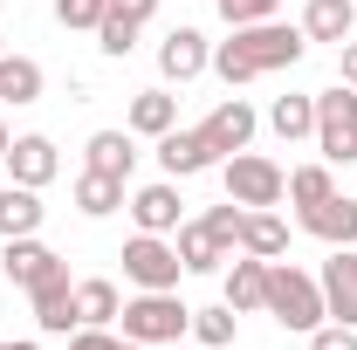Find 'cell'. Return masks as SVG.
<instances>
[{"instance_id":"cell-1","label":"cell","mask_w":357,"mask_h":350,"mask_svg":"<svg viewBox=\"0 0 357 350\" xmlns=\"http://www.w3.org/2000/svg\"><path fill=\"white\" fill-rule=\"evenodd\" d=\"M310 55V35L303 28H282V21H255V28H234V42L213 48V76L227 89L255 83V76H275V69H296Z\"/></svg>"},{"instance_id":"cell-2","label":"cell","mask_w":357,"mask_h":350,"mask_svg":"<svg viewBox=\"0 0 357 350\" xmlns=\"http://www.w3.org/2000/svg\"><path fill=\"white\" fill-rule=\"evenodd\" d=\"M268 316H275L282 330L310 337L316 323H330V309H323V282H316L310 268H296V261H268Z\"/></svg>"},{"instance_id":"cell-3","label":"cell","mask_w":357,"mask_h":350,"mask_svg":"<svg viewBox=\"0 0 357 350\" xmlns=\"http://www.w3.org/2000/svg\"><path fill=\"white\" fill-rule=\"evenodd\" d=\"M117 323H124V337L131 344H178L185 330H192V309L178 303V289H137L131 303L117 309Z\"/></svg>"},{"instance_id":"cell-4","label":"cell","mask_w":357,"mask_h":350,"mask_svg":"<svg viewBox=\"0 0 357 350\" xmlns=\"http://www.w3.org/2000/svg\"><path fill=\"white\" fill-rule=\"evenodd\" d=\"M316 151H323V165H351L357 158V89L351 83L316 89Z\"/></svg>"},{"instance_id":"cell-5","label":"cell","mask_w":357,"mask_h":350,"mask_svg":"<svg viewBox=\"0 0 357 350\" xmlns=\"http://www.w3.org/2000/svg\"><path fill=\"white\" fill-rule=\"evenodd\" d=\"M220 178H227V199H241V206H282L289 199V172L275 158H261V151L220 158Z\"/></svg>"},{"instance_id":"cell-6","label":"cell","mask_w":357,"mask_h":350,"mask_svg":"<svg viewBox=\"0 0 357 350\" xmlns=\"http://www.w3.org/2000/svg\"><path fill=\"white\" fill-rule=\"evenodd\" d=\"M124 275H131L137 289H178V275H185L178 241H165V234H137V241H124Z\"/></svg>"},{"instance_id":"cell-7","label":"cell","mask_w":357,"mask_h":350,"mask_svg":"<svg viewBox=\"0 0 357 350\" xmlns=\"http://www.w3.org/2000/svg\"><path fill=\"white\" fill-rule=\"evenodd\" d=\"M0 275H7L14 289H42V282H55V275H69V261H62L55 248H42L35 234H21V241L0 248Z\"/></svg>"},{"instance_id":"cell-8","label":"cell","mask_w":357,"mask_h":350,"mask_svg":"<svg viewBox=\"0 0 357 350\" xmlns=\"http://www.w3.org/2000/svg\"><path fill=\"white\" fill-rule=\"evenodd\" d=\"M213 69V42L199 35V28H172L165 42H158V76L165 83H192V76H206Z\"/></svg>"},{"instance_id":"cell-9","label":"cell","mask_w":357,"mask_h":350,"mask_svg":"<svg viewBox=\"0 0 357 350\" xmlns=\"http://www.w3.org/2000/svg\"><path fill=\"white\" fill-rule=\"evenodd\" d=\"M0 165H7L14 185H35V192H42L48 178L62 172V151H55V137L28 131V137H14V144H7V158H0Z\"/></svg>"},{"instance_id":"cell-10","label":"cell","mask_w":357,"mask_h":350,"mask_svg":"<svg viewBox=\"0 0 357 350\" xmlns=\"http://www.w3.org/2000/svg\"><path fill=\"white\" fill-rule=\"evenodd\" d=\"M323 309H330V323H351L357 330V248H330V261H323Z\"/></svg>"},{"instance_id":"cell-11","label":"cell","mask_w":357,"mask_h":350,"mask_svg":"<svg viewBox=\"0 0 357 350\" xmlns=\"http://www.w3.org/2000/svg\"><path fill=\"white\" fill-rule=\"evenodd\" d=\"M255 124H261V117H255V103H248V96H227V103H213V117H206L199 131H206V144H213L220 158H234V151H248V144H255Z\"/></svg>"},{"instance_id":"cell-12","label":"cell","mask_w":357,"mask_h":350,"mask_svg":"<svg viewBox=\"0 0 357 350\" xmlns=\"http://www.w3.org/2000/svg\"><path fill=\"white\" fill-rule=\"evenodd\" d=\"M158 165H165V178H192V172H213V165H220V151H213V144H206V131H199V124H192V131H165L158 137Z\"/></svg>"},{"instance_id":"cell-13","label":"cell","mask_w":357,"mask_h":350,"mask_svg":"<svg viewBox=\"0 0 357 350\" xmlns=\"http://www.w3.org/2000/svg\"><path fill=\"white\" fill-rule=\"evenodd\" d=\"M178 178H158V185H137L131 192V220L137 234H178Z\"/></svg>"},{"instance_id":"cell-14","label":"cell","mask_w":357,"mask_h":350,"mask_svg":"<svg viewBox=\"0 0 357 350\" xmlns=\"http://www.w3.org/2000/svg\"><path fill=\"white\" fill-rule=\"evenodd\" d=\"M303 227H310L323 248H357V199H351V192H330L323 206L303 213Z\"/></svg>"},{"instance_id":"cell-15","label":"cell","mask_w":357,"mask_h":350,"mask_svg":"<svg viewBox=\"0 0 357 350\" xmlns=\"http://www.w3.org/2000/svg\"><path fill=\"white\" fill-rule=\"evenodd\" d=\"M351 28H357V0H303V35H310V42L344 48Z\"/></svg>"},{"instance_id":"cell-16","label":"cell","mask_w":357,"mask_h":350,"mask_svg":"<svg viewBox=\"0 0 357 350\" xmlns=\"http://www.w3.org/2000/svg\"><path fill=\"white\" fill-rule=\"evenodd\" d=\"M241 254H261V261H282L289 254V227L275 206H248L241 213Z\"/></svg>"},{"instance_id":"cell-17","label":"cell","mask_w":357,"mask_h":350,"mask_svg":"<svg viewBox=\"0 0 357 350\" xmlns=\"http://www.w3.org/2000/svg\"><path fill=\"white\" fill-rule=\"evenodd\" d=\"M124 185H131V178H110V172H76V185H69V199H76V213L83 220H110L117 213V206H124Z\"/></svg>"},{"instance_id":"cell-18","label":"cell","mask_w":357,"mask_h":350,"mask_svg":"<svg viewBox=\"0 0 357 350\" xmlns=\"http://www.w3.org/2000/svg\"><path fill=\"white\" fill-rule=\"evenodd\" d=\"M227 309H234V316L268 309V261L261 254H241V261L227 268Z\"/></svg>"},{"instance_id":"cell-19","label":"cell","mask_w":357,"mask_h":350,"mask_svg":"<svg viewBox=\"0 0 357 350\" xmlns=\"http://www.w3.org/2000/svg\"><path fill=\"white\" fill-rule=\"evenodd\" d=\"M28 296H35V323H42L48 337H69L76 330V282L69 275H55V282L28 289Z\"/></svg>"},{"instance_id":"cell-20","label":"cell","mask_w":357,"mask_h":350,"mask_svg":"<svg viewBox=\"0 0 357 350\" xmlns=\"http://www.w3.org/2000/svg\"><path fill=\"white\" fill-rule=\"evenodd\" d=\"M42 192L35 185H0V241H21V234H42Z\"/></svg>"},{"instance_id":"cell-21","label":"cell","mask_w":357,"mask_h":350,"mask_svg":"<svg viewBox=\"0 0 357 350\" xmlns=\"http://www.w3.org/2000/svg\"><path fill=\"white\" fill-rule=\"evenodd\" d=\"M83 165H89V172H110V178H131L137 137H131V131H96V137L83 144Z\"/></svg>"},{"instance_id":"cell-22","label":"cell","mask_w":357,"mask_h":350,"mask_svg":"<svg viewBox=\"0 0 357 350\" xmlns=\"http://www.w3.org/2000/svg\"><path fill=\"white\" fill-rule=\"evenodd\" d=\"M178 261H185V275H220L234 254H227V248L199 227V220H178Z\"/></svg>"},{"instance_id":"cell-23","label":"cell","mask_w":357,"mask_h":350,"mask_svg":"<svg viewBox=\"0 0 357 350\" xmlns=\"http://www.w3.org/2000/svg\"><path fill=\"white\" fill-rule=\"evenodd\" d=\"M117 309H124L117 282H103V275L76 282V330H103V323H117Z\"/></svg>"},{"instance_id":"cell-24","label":"cell","mask_w":357,"mask_h":350,"mask_svg":"<svg viewBox=\"0 0 357 350\" xmlns=\"http://www.w3.org/2000/svg\"><path fill=\"white\" fill-rule=\"evenodd\" d=\"M178 124V96L172 89H137L131 96V137H165Z\"/></svg>"},{"instance_id":"cell-25","label":"cell","mask_w":357,"mask_h":350,"mask_svg":"<svg viewBox=\"0 0 357 350\" xmlns=\"http://www.w3.org/2000/svg\"><path fill=\"white\" fill-rule=\"evenodd\" d=\"M42 89L48 76L35 55H0V103H42Z\"/></svg>"},{"instance_id":"cell-26","label":"cell","mask_w":357,"mask_h":350,"mask_svg":"<svg viewBox=\"0 0 357 350\" xmlns=\"http://www.w3.org/2000/svg\"><path fill=\"white\" fill-rule=\"evenodd\" d=\"M268 131L282 137V144L316 137V96H275V103H268Z\"/></svg>"},{"instance_id":"cell-27","label":"cell","mask_w":357,"mask_h":350,"mask_svg":"<svg viewBox=\"0 0 357 350\" xmlns=\"http://www.w3.org/2000/svg\"><path fill=\"white\" fill-rule=\"evenodd\" d=\"M330 192H337V178H330V165H296V172H289V199H296L303 213H310V206H323Z\"/></svg>"},{"instance_id":"cell-28","label":"cell","mask_w":357,"mask_h":350,"mask_svg":"<svg viewBox=\"0 0 357 350\" xmlns=\"http://www.w3.org/2000/svg\"><path fill=\"white\" fill-rule=\"evenodd\" d=\"M192 337H199V344H206V350H227V344H234V309H192Z\"/></svg>"},{"instance_id":"cell-29","label":"cell","mask_w":357,"mask_h":350,"mask_svg":"<svg viewBox=\"0 0 357 350\" xmlns=\"http://www.w3.org/2000/svg\"><path fill=\"white\" fill-rule=\"evenodd\" d=\"M241 213H248V206H241V199H227V206H206V213H199V227H206V234H213V241H220L227 254H234V248H241Z\"/></svg>"},{"instance_id":"cell-30","label":"cell","mask_w":357,"mask_h":350,"mask_svg":"<svg viewBox=\"0 0 357 350\" xmlns=\"http://www.w3.org/2000/svg\"><path fill=\"white\" fill-rule=\"evenodd\" d=\"M282 0H220V21L227 28H255V21H275Z\"/></svg>"},{"instance_id":"cell-31","label":"cell","mask_w":357,"mask_h":350,"mask_svg":"<svg viewBox=\"0 0 357 350\" xmlns=\"http://www.w3.org/2000/svg\"><path fill=\"white\" fill-rule=\"evenodd\" d=\"M96 48H103V55H131L137 48V21H110V14H103V21H96Z\"/></svg>"},{"instance_id":"cell-32","label":"cell","mask_w":357,"mask_h":350,"mask_svg":"<svg viewBox=\"0 0 357 350\" xmlns=\"http://www.w3.org/2000/svg\"><path fill=\"white\" fill-rule=\"evenodd\" d=\"M69 350H144V344H131L124 330L103 323V330H69Z\"/></svg>"},{"instance_id":"cell-33","label":"cell","mask_w":357,"mask_h":350,"mask_svg":"<svg viewBox=\"0 0 357 350\" xmlns=\"http://www.w3.org/2000/svg\"><path fill=\"white\" fill-rule=\"evenodd\" d=\"M55 21H62V28H89V35H96L103 0H55Z\"/></svg>"},{"instance_id":"cell-34","label":"cell","mask_w":357,"mask_h":350,"mask_svg":"<svg viewBox=\"0 0 357 350\" xmlns=\"http://www.w3.org/2000/svg\"><path fill=\"white\" fill-rule=\"evenodd\" d=\"M310 350H357V330H351V323H316Z\"/></svg>"},{"instance_id":"cell-35","label":"cell","mask_w":357,"mask_h":350,"mask_svg":"<svg viewBox=\"0 0 357 350\" xmlns=\"http://www.w3.org/2000/svg\"><path fill=\"white\" fill-rule=\"evenodd\" d=\"M103 14H110V21H137V28H144V21L158 14V0H103Z\"/></svg>"},{"instance_id":"cell-36","label":"cell","mask_w":357,"mask_h":350,"mask_svg":"<svg viewBox=\"0 0 357 350\" xmlns=\"http://www.w3.org/2000/svg\"><path fill=\"white\" fill-rule=\"evenodd\" d=\"M337 69H344V83L357 89V42H344V48H337Z\"/></svg>"},{"instance_id":"cell-37","label":"cell","mask_w":357,"mask_h":350,"mask_svg":"<svg viewBox=\"0 0 357 350\" xmlns=\"http://www.w3.org/2000/svg\"><path fill=\"white\" fill-rule=\"evenodd\" d=\"M0 350H42V344H35V337H14V344H7V337H0Z\"/></svg>"},{"instance_id":"cell-38","label":"cell","mask_w":357,"mask_h":350,"mask_svg":"<svg viewBox=\"0 0 357 350\" xmlns=\"http://www.w3.org/2000/svg\"><path fill=\"white\" fill-rule=\"evenodd\" d=\"M7 144H14V131H7V124H0V158H7Z\"/></svg>"},{"instance_id":"cell-39","label":"cell","mask_w":357,"mask_h":350,"mask_svg":"<svg viewBox=\"0 0 357 350\" xmlns=\"http://www.w3.org/2000/svg\"><path fill=\"white\" fill-rule=\"evenodd\" d=\"M0 55H7V35H0Z\"/></svg>"},{"instance_id":"cell-40","label":"cell","mask_w":357,"mask_h":350,"mask_svg":"<svg viewBox=\"0 0 357 350\" xmlns=\"http://www.w3.org/2000/svg\"><path fill=\"white\" fill-rule=\"evenodd\" d=\"M199 350H206V344H199Z\"/></svg>"}]
</instances>
